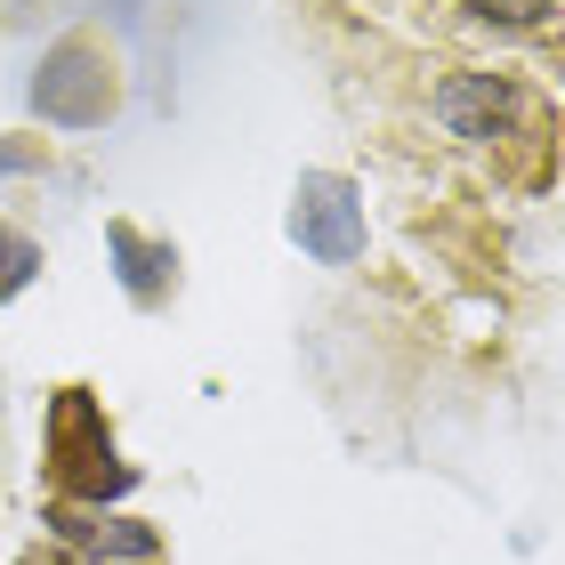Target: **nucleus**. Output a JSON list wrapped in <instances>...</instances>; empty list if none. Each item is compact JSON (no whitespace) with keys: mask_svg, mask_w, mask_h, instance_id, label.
I'll return each mask as SVG.
<instances>
[{"mask_svg":"<svg viewBox=\"0 0 565 565\" xmlns=\"http://www.w3.org/2000/svg\"><path fill=\"white\" fill-rule=\"evenodd\" d=\"M41 452H49V484L57 501H82V509H106L138 484V469L114 452V428H106V404L89 388H57L49 396V420H41Z\"/></svg>","mask_w":565,"mask_h":565,"instance_id":"f257e3e1","label":"nucleus"},{"mask_svg":"<svg viewBox=\"0 0 565 565\" xmlns=\"http://www.w3.org/2000/svg\"><path fill=\"white\" fill-rule=\"evenodd\" d=\"M121 106V82H114V57L97 33H65L41 49L33 65V114L49 121V130H97Z\"/></svg>","mask_w":565,"mask_h":565,"instance_id":"f03ea898","label":"nucleus"},{"mask_svg":"<svg viewBox=\"0 0 565 565\" xmlns=\"http://www.w3.org/2000/svg\"><path fill=\"white\" fill-rule=\"evenodd\" d=\"M291 235H299L307 259L355 267L364 259V194H355L340 170H307L299 194H291Z\"/></svg>","mask_w":565,"mask_h":565,"instance_id":"7ed1b4c3","label":"nucleus"},{"mask_svg":"<svg viewBox=\"0 0 565 565\" xmlns=\"http://www.w3.org/2000/svg\"><path fill=\"white\" fill-rule=\"evenodd\" d=\"M49 533H57L65 550H89L106 565H153L162 557V533H153L146 518H114V509H82V501H49Z\"/></svg>","mask_w":565,"mask_h":565,"instance_id":"20e7f679","label":"nucleus"},{"mask_svg":"<svg viewBox=\"0 0 565 565\" xmlns=\"http://www.w3.org/2000/svg\"><path fill=\"white\" fill-rule=\"evenodd\" d=\"M436 121H445L452 138H469V146L501 138L509 121H518V82H509V73H452V82L436 89Z\"/></svg>","mask_w":565,"mask_h":565,"instance_id":"39448f33","label":"nucleus"},{"mask_svg":"<svg viewBox=\"0 0 565 565\" xmlns=\"http://www.w3.org/2000/svg\"><path fill=\"white\" fill-rule=\"evenodd\" d=\"M106 250H114L121 291H130L138 307H162V299L178 291V250H170V243H153V235H138L130 218H114V226H106Z\"/></svg>","mask_w":565,"mask_h":565,"instance_id":"423d86ee","label":"nucleus"},{"mask_svg":"<svg viewBox=\"0 0 565 565\" xmlns=\"http://www.w3.org/2000/svg\"><path fill=\"white\" fill-rule=\"evenodd\" d=\"M33 275H41V243L24 235V226H9V218H0V299H17Z\"/></svg>","mask_w":565,"mask_h":565,"instance_id":"0eeeda50","label":"nucleus"},{"mask_svg":"<svg viewBox=\"0 0 565 565\" xmlns=\"http://www.w3.org/2000/svg\"><path fill=\"white\" fill-rule=\"evenodd\" d=\"M469 17L509 24V33H518V24H542V17H550V0H469Z\"/></svg>","mask_w":565,"mask_h":565,"instance_id":"6e6552de","label":"nucleus"},{"mask_svg":"<svg viewBox=\"0 0 565 565\" xmlns=\"http://www.w3.org/2000/svg\"><path fill=\"white\" fill-rule=\"evenodd\" d=\"M49 153H41V138H17V146H0V178H24V170H41Z\"/></svg>","mask_w":565,"mask_h":565,"instance_id":"1a4fd4ad","label":"nucleus"},{"mask_svg":"<svg viewBox=\"0 0 565 565\" xmlns=\"http://www.w3.org/2000/svg\"><path fill=\"white\" fill-rule=\"evenodd\" d=\"M17 565H106V557H89V550H65V542H49V550H24Z\"/></svg>","mask_w":565,"mask_h":565,"instance_id":"9d476101","label":"nucleus"}]
</instances>
